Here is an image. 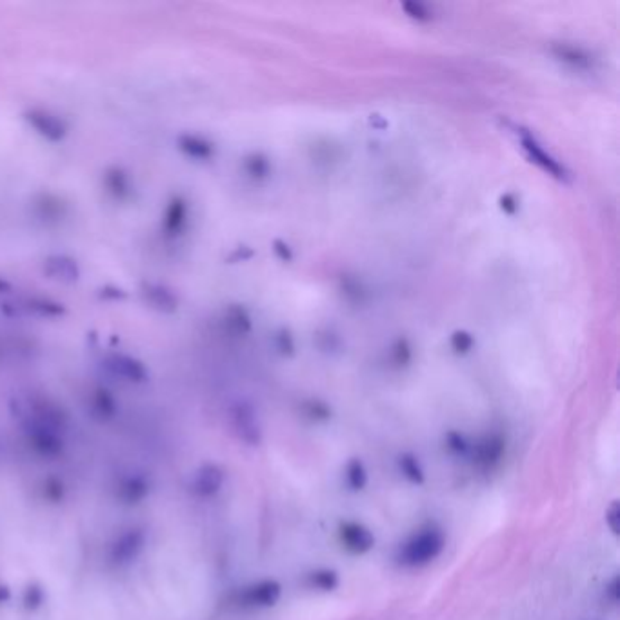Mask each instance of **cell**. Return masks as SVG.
Instances as JSON below:
<instances>
[{
  "label": "cell",
  "mask_w": 620,
  "mask_h": 620,
  "mask_svg": "<svg viewBox=\"0 0 620 620\" xmlns=\"http://www.w3.org/2000/svg\"><path fill=\"white\" fill-rule=\"evenodd\" d=\"M446 543L445 529L435 522H427L400 544L395 559L400 566L409 570L426 568L445 553Z\"/></svg>",
  "instance_id": "obj_1"
},
{
  "label": "cell",
  "mask_w": 620,
  "mask_h": 620,
  "mask_svg": "<svg viewBox=\"0 0 620 620\" xmlns=\"http://www.w3.org/2000/svg\"><path fill=\"white\" fill-rule=\"evenodd\" d=\"M30 446L44 459H57L64 452V440L58 433L57 422L49 417H37L26 427Z\"/></svg>",
  "instance_id": "obj_2"
},
{
  "label": "cell",
  "mask_w": 620,
  "mask_h": 620,
  "mask_svg": "<svg viewBox=\"0 0 620 620\" xmlns=\"http://www.w3.org/2000/svg\"><path fill=\"white\" fill-rule=\"evenodd\" d=\"M337 539L349 555L364 557L375 548V534L359 520H342L337 527Z\"/></svg>",
  "instance_id": "obj_3"
},
{
  "label": "cell",
  "mask_w": 620,
  "mask_h": 620,
  "mask_svg": "<svg viewBox=\"0 0 620 620\" xmlns=\"http://www.w3.org/2000/svg\"><path fill=\"white\" fill-rule=\"evenodd\" d=\"M284 595V588L275 579H262L251 582L238 593V604L249 609H270L275 607Z\"/></svg>",
  "instance_id": "obj_4"
},
{
  "label": "cell",
  "mask_w": 620,
  "mask_h": 620,
  "mask_svg": "<svg viewBox=\"0 0 620 620\" xmlns=\"http://www.w3.org/2000/svg\"><path fill=\"white\" fill-rule=\"evenodd\" d=\"M506 438L500 433H488L472 442V463L482 472H493L506 457Z\"/></svg>",
  "instance_id": "obj_5"
},
{
  "label": "cell",
  "mask_w": 620,
  "mask_h": 620,
  "mask_svg": "<svg viewBox=\"0 0 620 620\" xmlns=\"http://www.w3.org/2000/svg\"><path fill=\"white\" fill-rule=\"evenodd\" d=\"M24 119L40 137H44L49 142H60L67 135L66 121L49 110L31 108L24 113Z\"/></svg>",
  "instance_id": "obj_6"
},
{
  "label": "cell",
  "mask_w": 620,
  "mask_h": 620,
  "mask_svg": "<svg viewBox=\"0 0 620 620\" xmlns=\"http://www.w3.org/2000/svg\"><path fill=\"white\" fill-rule=\"evenodd\" d=\"M104 368L113 377H119L131 384H142L149 379V372L142 361L130 355H122V353H113V355L106 357Z\"/></svg>",
  "instance_id": "obj_7"
},
{
  "label": "cell",
  "mask_w": 620,
  "mask_h": 620,
  "mask_svg": "<svg viewBox=\"0 0 620 620\" xmlns=\"http://www.w3.org/2000/svg\"><path fill=\"white\" fill-rule=\"evenodd\" d=\"M231 420H233V427H235L238 438L244 442V445H247V446H258L260 445L262 429H260L256 413L249 404L238 402L237 406H233Z\"/></svg>",
  "instance_id": "obj_8"
},
{
  "label": "cell",
  "mask_w": 620,
  "mask_h": 620,
  "mask_svg": "<svg viewBox=\"0 0 620 620\" xmlns=\"http://www.w3.org/2000/svg\"><path fill=\"white\" fill-rule=\"evenodd\" d=\"M146 546V535L140 529H130L122 534L110 548V559L119 564L126 566L139 559V555L144 552Z\"/></svg>",
  "instance_id": "obj_9"
},
{
  "label": "cell",
  "mask_w": 620,
  "mask_h": 620,
  "mask_svg": "<svg viewBox=\"0 0 620 620\" xmlns=\"http://www.w3.org/2000/svg\"><path fill=\"white\" fill-rule=\"evenodd\" d=\"M190 222V204L184 197L176 195L169 201L164 217H162V231L167 238L181 237Z\"/></svg>",
  "instance_id": "obj_10"
},
{
  "label": "cell",
  "mask_w": 620,
  "mask_h": 620,
  "mask_svg": "<svg viewBox=\"0 0 620 620\" xmlns=\"http://www.w3.org/2000/svg\"><path fill=\"white\" fill-rule=\"evenodd\" d=\"M224 481H226V475H224V470L220 466L204 464L193 479V491L204 499L215 497L222 490Z\"/></svg>",
  "instance_id": "obj_11"
},
{
  "label": "cell",
  "mask_w": 620,
  "mask_h": 620,
  "mask_svg": "<svg viewBox=\"0 0 620 620\" xmlns=\"http://www.w3.org/2000/svg\"><path fill=\"white\" fill-rule=\"evenodd\" d=\"M44 274L60 283H76L80 277V268L73 256L51 255L44 260Z\"/></svg>",
  "instance_id": "obj_12"
},
{
  "label": "cell",
  "mask_w": 620,
  "mask_h": 620,
  "mask_svg": "<svg viewBox=\"0 0 620 620\" xmlns=\"http://www.w3.org/2000/svg\"><path fill=\"white\" fill-rule=\"evenodd\" d=\"M518 137H520V144L522 148L526 149V153L531 157V160L537 162L543 169H546L548 173H552L553 176H559V179H564L566 173H564V167L552 157L548 155L543 146L531 137L527 131H518Z\"/></svg>",
  "instance_id": "obj_13"
},
{
  "label": "cell",
  "mask_w": 620,
  "mask_h": 620,
  "mask_svg": "<svg viewBox=\"0 0 620 620\" xmlns=\"http://www.w3.org/2000/svg\"><path fill=\"white\" fill-rule=\"evenodd\" d=\"M104 188L106 192L115 199V201H128L131 197L133 186H131V176L126 169L113 166L106 169L104 173Z\"/></svg>",
  "instance_id": "obj_14"
},
{
  "label": "cell",
  "mask_w": 620,
  "mask_h": 620,
  "mask_svg": "<svg viewBox=\"0 0 620 620\" xmlns=\"http://www.w3.org/2000/svg\"><path fill=\"white\" fill-rule=\"evenodd\" d=\"M142 295H144V301L157 311L173 313L176 308H179V299H176V295L169 288L162 284H146Z\"/></svg>",
  "instance_id": "obj_15"
},
{
  "label": "cell",
  "mask_w": 620,
  "mask_h": 620,
  "mask_svg": "<svg viewBox=\"0 0 620 620\" xmlns=\"http://www.w3.org/2000/svg\"><path fill=\"white\" fill-rule=\"evenodd\" d=\"M176 146H179V149L186 157L193 160H201V162H206L215 155V146L208 139L192 135V133H184L176 139Z\"/></svg>",
  "instance_id": "obj_16"
},
{
  "label": "cell",
  "mask_w": 620,
  "mask_h": 620,
  "mask_svg": "<svg viewBox=\"0 0 620 620\" xmlns=\"http://www.w3.org/2000/svg\"><path fill=\"white\" fill-rule=\"evenodd\" d=\"M397 470L411 486L420 488L427 482L426 470L418 459V455H415L413 452H402L397 457Z\"/></svg>",
  "instance_id": "obj_17"
},
{
  "label": "cell",
  "mask_w": 620,
  "mask_h": 620,
  "mask_svg": "<svg viewBox=\"0 0 620 620\" xmlns=\"http://www.w3.org/2000/svg\"><path fill=\"white\" fill-rule=\"evenodd\" d=\"M304 582L313 591L333 593L340 588L342 579H340V573L333 568H317V570H311L310 573H306Z\"/></svg>",
  "instance_id": "obj_18"
},
{
  "label": "cell",
  "mask_w": 620,
  "mask_h": 620,
  "mask_svg": "<svg viewBox=\"0 0 620 620\" xmlns=\"http://www.w3.org/2000/svg\"><path fill=\"white\" fill-rule=\"evenodd\" d=\"M344 482L349 491L363 493L370 484V472L364 461L353 457L344 466Z\"/></svg>",
  "instance_id": "obj_19"
},
{
  "label": "cell",
  "mask_w": 620,
  "mask_h": 620,
  "mask_svg": "<svg viewBox=\"0 0 620 620\" xmlns=\"http://www.w3.org/2000/svg\"><path fill=\"white\" fill-rule=\"evenodd\" d=\"M149 495V482L140 475H131L124 479L119 486V499L128 504H140Z\"/></svg>",
  "instance_id": "obj_20"
},
{
  "label": "cell",
  "mask_w": 620,
  "mask_h": 620,
  "mask_svg": "<svg viewBox=\"0 0 620 620\" xmlns=\"http://www.w3.org/2000/svg\"><path fill=\"white\" fill-rule=\"evenodd\" d=\"M553 51H555V55L562 62H566V64H570L573 67H579V69L591 67V57L584 49H580V48L568 46V44H559V46H555Z\"/></svg>",
  "instance_id": "obj_21"
},
{
  "label": "cell",
  "mask_w": 620,
  "mask_h": 620,
  "mask_svg": "<svg viewBox=\"0 0 620 620\" xmlns=\"http://www.w3.org/2000/svg\"><path fill=\"white\" fill-rule=\"evenodd\" d=\"M92 404H94V413H95L101 420H110V418H113V417L117 415V409H119V408H117L115 397H113L108 390H104V388H101V390L95 391Z\"/></svg>",
  "instance_id": "obj_22"
},
{
  "label": "cell",
  "mask_w": 620,
  "mask_h": 620,
  "mask_svg": "<svg viewBox=\"0 0 620 620\" xmlns=\"http://www.w3.org/2000/svg\"><path fill=\"white\" fill-rule=\"evenodd\" d=\"M445 445L448 448V452L459 459H470L472 454V440L461 433V431H448L445 436Z\"/></svg>",
  "instance_id": "obj_23"
},
{
  "label": "cell",
  "mask_w": 620,
  "mask_h": 620,
  "mask_svg": "<svg viewBox=\"0 0 620 620\" xmlns=\"http://www.w3.org/2000/svg\"><path fill=\"white\" fill-rule=\"evenodd\" d=\"M244 169L251 179H265V176L270 175V162L262 155H251L246 158Z\"/></svg>",
  "instance_id": "obj_24"
},
{
  "label": "cell",
  "mask_w": 620,
  "mask_h": 620,
  "mask_svg": "<svg viewBox=\"0 0 620 620\" xmlns=\"http://www.w3.org/2000/svg\"><path fill=\"white\" fill-rule=\"evenodd\" d=\"M28 308H30V311H35L42 317H58L64 313L62 304L51 302L48 299H31V301H28Z\"/></svg>",
  "instance_id": "obj_25"
},
{
  "label": "cell",
  "mask_w": 620,
  "mask_h": 620,
  "mask_svg": "<svg viewBox=\"0 0 620 620\" xmlns=\"http://www.w3.org/2000/svg\"><path fill=\"white\" fill-rule=\"evenodd\" d=\"M302 411L313 422H326V420L331 418V409L322 400H308L302 406Z\"/></svg>",
  "instance_id": "obj_26"
},
{
  "label": "cell",
  "mask_w": 620,
  "mask_h": 620,
  "mask_svg": "<svg viewBox=\"0 0 620 620\" xmlns=\"http://www.w3.org/2000/svg\"><path fill=\"white\" fill-rule=\"evenodd\" d=\"M24 607L30 611H37L39 607H42L44 600H46V591L42 586L39 584H30L24 591Z\"/></svg>",
  "instance_id": "obj_27"
},
{
  "label": "cell",
  "mask_w": 620,
  "mask_h": 620,
  "mask_svg": "<svg viewBox=\"0 0 620 620\" xmlns=\"http://www.w3.org/2000/svg\"><path fill=\"white\" fill-rule=\"evenodd\" d=\"M604 522H606V527L609 529V534L613 537H618L620 535V504L618 500H613L606 513H604Z\"/></svg>",
  "instance_id": "obj_28"
},
{
  "label": "cell",
  "mask_w": 620,
  "mask_h": 620,
  "mask_svg": "<svg viewBox=\"0 0 620 620\" xmlns=\"http://www.w3.org/2000/svg\"><path fill=\"white\" fill-rule=\"evenodd\" d=\"M228 324L233 326L237 333H246V331L249 329V319H247L246 311H244V310H238V308H235V310L229 311V315H228Z\"/></svg>",
  "instance_id": "obj_29"
},
{
  "label": "cell",
  "mask_w": 620,
  "mask_h": 620,
  "mask_svg": "<svg viewBox=\"0 0 620 620\" xmlns=\"http://www.w3.org/2000/svg\"><path fill=\"white\" fill-rule=\"evenodd\" d=\"M604 598L611 604V606H616L618 604V598H620V577L618 575H613L606 586H604Z\"/></svg>",
  "instance_id": "obj_30"
},
{
  "label": "cell",
  "mask_w": 620,
  "mask_h": 620,
  "mask_svg": "<svg viewBox=\"0 0 620 620\" xmlns=\"http://www.w3.org/2000/svg\"><path fill=\"white\" fill-rule=\"evenodd\" d=\"M409 359H411V349H409V346L404 340H400L393 347V361H395L397 366H406L409 363Z\"/></svg>",
  "instance_id": "obj_31"
},
{
  "label": "cell",
  "mask_w": 620,
  "mask_h": 620,
  "mask_svg": "<svg viewBox=\"0 0 620 620\" xmlns=\"http://www.w3.org/2000/svg\"><path fill=\"white\" fill-rule=\"evenodd\" d=\"M452 346H454V349L457 353H468L472 349V346H473V338H472V335H468L464 331L455 333L454 340H452Z\"/></svg>",
  "instance_id": "obj_32"
},
{
  "label": "cell",
  "mask_w": 620,
  "mask_h": 620,
  "mask_svg": "<svg viewBox=\"0 0 620 620\" xmlns=\"http://www.w3.org/2000/svg\"><path fill=\"white\" fill-rule=\"evenodd\" d=\"M46 490H44V493H46V497L49 499V500H53V502H58L62 497H64V488H62V482L60 481H57V479H49L48 482H46V486H44Z\"/></svg>",
  "instance_id": "obj_33"
},
{
  "label": "cell",
  "mask_w": 620,
  "mask_h": 620,
  "mask_svg": "<svg viewBox=\"0 0 620 620\" xmlns=\"http://www.w3.org/2000/svg\"><path fill=\"white\" fill-rule=\"evenodd\" d=\"M404 10H406L408 15L413 17V19H427V15H429V13L426 12V8L420 6V4H406Z\"/></svg>",
  "instance_id": "obj_34"
},
{
  "label": "cell",
  "mask_w": 620,
  "mask_h": 620,
  "mask_svg": "<svg viewBox=\"0 0 620 620\" xmlns=\"http://www.w3.org/2000/svg\"><path fill=\"white\" fill-rule=\"evenodd\" d=\"M12 600V589L8 584H0V604Z\"/></svg>",
  "instance_id": "obj_35"
},
{
  "label": "cell",
  "mask_w": 620,
  "mask_h": 620,
  "mask_svg": "<svg viewBox=\"0 0 620 620\" xmlns=\"http://www.w3.org/2000/svg\"><path fill=\"white\" fill-rule=\"evenodd\" d=\"M502 208H504L506 211H509V213H513V211L517 210L515 201H513V197H511V195H506V197L502 199Z\"/></svg>",
  "instance_id": "obj_36"
},
{
  "label": "cell",
  "mask_w": 620,
  "mask_h": 620,
  "mask_svg": "<svg viewBox=\"0 0 620 620\" xmlns=\"http://www.w3.org/2000/svg\"><path fill=\"white\" fill-rule=\"evenodd\" d=\"M12 290V284L6 283L3 277H0V293H4V292H10Z\"/></svg>",
  "instance_id": "obj_37"
}]
</instances>
